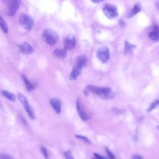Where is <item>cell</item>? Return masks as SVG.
<instances>
[{
  "label": "cell",
  "mask_w": 159,
  "mask_h": 159,
  "mask_svg": "<svg viewBox=\"0 0 159 159\" xmlns=\"http://www.w3.org/2000/svg\"><path fill=\"white\" fill-rule=\"evenodd\" d=\"M86 92H91L94 93L103 99H109L113 96L111 88L109 87L88 85L86 87L85 93Z\"/></svg>",
  "instance_id": "1"
},
{
  "label": "cell",
  "mask_w": 159,
  "mask_h": 159,
  "mask_svg": "<svg viewBox=\"0 0 159 159\" xmlns=\"http://www.w3.org/2000/svg\"><path fill=\"white\" fill-rule=\"evenodd\" d=\"M86 64V58L84 56H80L76 59V63L73 67L71 72L70 75V80H75L80 76L81 70Z\"/></svg>",
  "instance_id": "2"
},
{
  "label": "cell",
  "mask_w": 159,
  "mask_h": 159,
  "mask_svg": "<svg viewBox=\"0 0 159 159\" xmlns=\"http://www.w3.org/2000/svg\"><path fill=\"white\" fill-rule=\"evenodd\" d=\"M43 41L49 45H54L58 40L57 34L52 29H45L42 34Z\"/></svg>",
  "instance_id": "3"
},
{
  "label": "cell",
  "mask_w": 159,
  "mask_h": 159,
  "mask_svg": "<svg viewBox=\"0 0 159 159\" xmlns=\"http://www.w3.org/2000/svg\"><path fill=\"white\" fill-rule=\"evenodd\" d=\"M17 96H18V98H19V101L22 104L24 109H25L29 118L31 119H34L35 118V114L34 113V111L33 109L29 105V102H28L26 97L21 93H18Z\"/></svg>",
  "instance_id": "4"
},
{
  "label": "cell",
  "mask_w": 159,
  "mask_h": 159,
  "mask_svg": "<svg viewBox=\"0 0 159 159\" xmlns=\"http://www.w3.org/2000/svg\"><path fill=\"white\" fill-rule=\"evenodd\" d=\"M102 11L104 15L109 19H114L118 15L117 7L111 4H106L102 7Z\"/></svg>",
  "instance_id": "5"
},
{
  "label": "cell",
  "mask_w": 159,
  "mask_h": 159,
  "mask_svg": "<svg viewBox=\"0 0 159 159\" xmlns=\"http://www.w3.org/2000/svg\"><path fill=\"white\" fill-rule=\"evenodd\" d=\"M19 24L25 30H30L33 26L34 20L30 16L26 14H22L19 17Z\"/></svg>",
  "instance_id": "6"
},
{
  "label": "cell",
  "mask_w": 159,
  "mask_h": 159,
  "mask_svg": "<svg viewBox=\"0 0 159 159\" xmlns=\"http://www.w3.org/2000/svg\"><path fill=\"white\" fill-rule=\"evenodd\" d=\"M6 13L8 16H13L19 6V0H5Z\"/></svg>",
  "instance_id": "7"
},
{
  "label": "cell",
  "mask_w": 159,
  "mask_h": 159,
  "mask_svg": "<svg viewBox=\"0 0 159 159\" xmlns=\"http://www.w3.org/2000/svg\"><path fill=\"white\" fill-rule=\"evenodd\" d=\"M96 56L102 63H106L109 60L110 56L109 48L106 46L101 47L97 51Z\"/></svg>",
  "instance_id": "8"
},
{
  "label": "cell",
  "mask_w": 159,
  "mask_h": 159,
  "mask_svg": "<svg viewBox=\"0 0 159 159\" xmlns=\"http://www.w3.org/2000/svg\"><path fill=\"white\" fill-rule=\"evenodd\" d=\"M76 109H77L79 116L83 120L86 121L89 118V116L84 111L82 102L81 101V99L79 98L77 99V101H76Z\"/></svg>",
  "instance_id": "9"
},
{
  "label": "cell",
  "mask_w": 159,
  "mask_h": 159,
  "mask_svg": "<svg viewBox=\"0 0 159 159\" xmlns=\"http://www.w3.org/2000/svg\"><path fill=\"white\" fill-rule=\"evenodd\" d=\"M76 39L73 35H68L64 41V48L66 50H71L76 46Z\"/></svg>",
  "instance_id": "10"
},
{
  "label": "cell",
  "mask_w": 159,
  "mask_h": 159,
  "mask_svg": "<svg viewBox=\"0 0 159 159\" xmlns=\"http://www.w3.org/2000/svg\"><path fill=\"white\" fill-rule=\"evenodd\" d=\"M18 47L21 52L26 55H30L34 52L33 47L27 42L20 43V44H19Z\"/></svg>",
  "instance_id": "11"
},
{
  "label": "cell",
  "mask_w": 159,
  "mask_h": 159,
  "mask_svg": "<svg viewBox=\"0 0 159 159\" xmlns=\"http://www.w3.org/2000/svg\"><path fill=\"white\" fill-rule=\"evenodd\" d=\"M149 38L153 41L159 40V26L154 24L152 27V30L148 34Z\"/></svg>",
  "instance_id": "12"
},
{
  "label": "cell",
  "mask_w": 159,
  "mask_h": 159,
  "mask_svg": "<svg viewBox=\"0 0 159 159\" xmlns=\"http://www.w3.org/2000/svg\"><path fill=\"white\" fill-rule=\"evenodd\" d=\"M50 104L55 110L56 113L60 114L61 112V100L57 98H53L50 99Z\"/></svg>",
  "instance_id": "13"
},
{
  "label": "cell",
  "mask_w": 159,
  "mask_h": 159,
  "mask_svg": "<svg viewBox=\"0 0 159 159\" xmlns=\"http://www.w3.org/2000/svg\"><path fill=\"white\" fill-rule=\"evenodd\" d=\"M53 55L58 59H63L66 57V52L65 48H57L53 51Z\"/></svg>",
  "instance_id": "14"
},
{
  "label": "cell",
  "mask_w": 159,
  "mask_h": 159,
  "mask_svg": "<svg viewBox=\"0 0 159 159\" xmlns=\"http://www.w3.org/2000/svg\"><path fill=\"white\" fill-rule=\"evenodd\" d=\"M22 80H23V81L24 82V84H25L26 89H27V91H32V90L35 89V88L37 86V84H35V83H33V82L30 81V80H29L26 78V76H25L24 75H22Z\"/></svg>",
  "instance_id": "15"
},
{
  "label": "cell",
  "mask_w": 159,
  "mask_h": 159,
  "mask_svg": "<svg viewBox=\"0 0 159 159\" xmlns=\"http://www.w3.org/2000/svg\"><path fill=\"white\" fill-rule=\"evenodd\" d=\"M141 11V6L139 3H137L134 5L133 8L130 11L128 14V18H130L134 16L135 14L139 13Z\"/></svg>",
  "instance_id": "16"
},
{
  "label": "cell",
  "mask_w": 159,
  "mask_h": 159,
  "mask_svg": "<svg viewBox=\"0 0 159 159\" xmlns=\"http://www.w3.org/2000/svg\"><path fill=\"white\" fill-rule=\"evenodd\" d=\"M1 94L2 96H3L4 98H7V99L11 101H16V96L14 94L10 93L9 91L7 90L2 89L1 91Z\"/></svg>",
  "instance_id": "17"
},
{
  "label": "cell",
  "mask_w": 159,
  "mask_h": 159,
  "mask_svg": "<svg viewBox=\"0 0 159 159\" xmlns=\"http://www.w3.org/2000/svg\"><path fill=\"white\" fill-rule=\"evenodd\" d=\"M135 45H133L128 43L127 42H125V48H124V53H125V54H128V53H132L133 50L135 48Z\"/></svg>",
  "instance_id": "18"
},
{
  "label": "cell",
  "mask_w": 159,
  "mask_h": 159,
  "mask_svg": "<svg viewBox=\"0 0 159 159\" xmlns=\"http://www.w3.org/2000/svg\"><path fill=\"white\" fill-rule=\"evenodd\" d=\"M159 104V99H155L154 100L149 106L147 111L148 112H151L152 110H153Z\"/></svg>",
  "instance_id": "19"
},
{
  "label": "cell",
  "mask_w": 159,
  "mask_h": 159,
  "mask_svg": "<svg viewBox=\"0 0 159 159\" xmlns=\"http://www.w3.org/2000/svg\"><path fill=\"white\" fill-rule=\"evenodd\" d=\"M1 29H2V30H3L4 32H5V33L8 32L7 25L6 23L4 22V20H3L2 17H1Z\"/></svg>",
  "instance_id": "20"
},
{
  "label": "cell",
  "mask_w": 159,
  "mask_h": 159,
  "mask_svg": "<svg viewBox=\"0 0 159 159\" xmlns=\"http://www.w3.org/2000/svg\"><path fill=\"white\" fill-rule=\"evenodd\" d=\"M75 137L77 138V139H81L82 140H83L84 142L88 143H91V141L89 139H88L85 136H83V135H75Z\"/></svg>",
  "instance_id": "21"
},
{
  "label": "cell",
  "mask_w": 159,
  "mask_h": 159,
  "mask_svg": "<svg viewBox=\"0 0 159 159\" xmlns=\"http://www.w3.org/2000/svg\"><path fill=\"white\" fill-rule=\"evenodd\" d=\"M65 157L66 159H75L73 158L72 153L70 150L65 152Z\"/></svg>",
  "instance_id": "22"
},
{
  "label": "cell",
  "mask_w": 159,
  "mask_h": 159,
  "mask_svg": "<svg viewBox=\"0 0 159 159\" xmlns=\"http://www.w3.org/2000/svg\"><path fill=\"white\" fill-rule=\"evenodd\" d=\"M40 150H41L42 153H43V155L44 158H46V159H48V153H47V148H46L45 147H42L41 148H40Z\"/></svg>",
  "instance_id": "23"
},
{
  "label": "cell",
  "mask_w": 159,
  "mask_h": 159,
  "mask_svg": "<svg viewBox=\"0 0 159 159\" xmlns=\"http://www.w3.org/2000/svg\"><path fill=\"white\" fill-rule=\"evenodd\" d=\"M105 149H106V153H107V155H108L109 159H116V157H115L114 155L107 147H106Z\"/></svg>",
  "instance_id": "24"
},
{
  "label": "cell",
  "mask_w": 159,
  "mask_h": 159,
  "mask_svg": "<svg viewBox=\"0 0 159 159\" xmlns=\"http://www.w3.org/2000/svg\"><path fill=\"white\" fill-rule=\"evenodd\" d=\"M0 159H14V158L8 154L1 153L0 155Z\"/></svg>",
  "instance_id": "25"
},
{
  "label": "cell",
  "mask_w": 159,
  "mask_h": 159,
  "mask_svg": "<svg viewBox=\"0 0 159 159\" xmlns=\"http://www.w3.org/2000/svg\"><path fill=\"white\" fill-rule=\"evenodd\" d=\"M93 159H106V158L97 153H94Z\"/></svg>",
  "instance_id": "26"
},
{
  "label": "cell",
  "mask_w": 159,
  "mask_h": 159,
  "mask_svg": "<svg viewBox=\"0 0 159 159\" xmlns=\"http://www.w3.org/2000/svg\"><path fill=\"white\" fill-rule=\"evenodd\" d=\"M132 159H142V157L140 156V155H134L132 156Z\"/></svg>",
  "instance_id": "27"
},
{
  "label": "cell",
  "mask_w": 159,
  "mask_h": 159,
  "mask_svg": "<svg viewBox=\"0 0 159 159\" xmlns=\"http://www.w3.org/2000/svg\"><path fill=\"white\" fill-rule=\"evenodd\" d=\"M103 0H91L92 2H94V3H99L101 2H102Z\"/></svg>",
  "instance_id": "28"
},
{
  "label": "cell",
  "mask_w": 159,
  "mask_h": 159,
  "mask_svg": "<svg viewBox=\"0 0 159 159\" xmlns=\"http://www.w3.org/2000/svg\"><path fill=\"white\" fill-rule=\"evenodd\" d=\"M155 6L157 7V9L159 10V1H157L155 2Z\"/></svg>",
  "instance_id": "29"
},
{
  "label": "cell",
  "mask_w": 159,
  "mask_h": 159,
  "mask_svg": "<svg viewBox=\"0 0 159 159\" xmlns=\"http://www.w3.org/2000/svg\"><path fill=\"white\" fill-rule=\"evenodd\" d=\"M157 129L159 130V125H157Z\"/></svg>",
  "instance_id": "30"
}]
</instances>
